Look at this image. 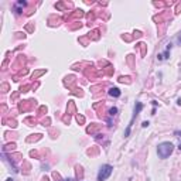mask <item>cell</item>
<instances>
[{
  "label": "cell",
  "mask_w": 181,
  "mask_h": 181,
  "mask_svg": "<svg viewBox=\"0 0 181 181\" xmlns=\"http://www.w3.org/2000/svg\"><path fill=\"white\" fill-rule=\"evenodd\" d=\"M174 152V144L171 142H161L159 146H157V156L161 159V160H166L168 159Z\"/></svg>",
  "instance_id": "obj_1"
},
{
  "label": "cell",
  "mask_w": 181,
  "mask_h": 181,
  "mask_svg": "<svg viewBox=\"0 0 181 181\" xmlns=\"http://www.w3.org/2000/svg\"><path fill=\"white\" fill-rule=\"evenodd\" d=\"M112 173H113V167H112L110 164H103V166H101V168H99V173H98V176H96V180L98 181L108 180Z\"/></svg>",
  "instance_id": "obj_2"
},
{
  "label": "cell",
  "mask_w": 181,
  "mask_h": 181,
  "mask_svg": "<svg viewBox=\"0 0 181 181\" xmlns=\"http://www.w3.org/2000/svg\"><path fill=\"white\" fill-rule=\"evenodd\" d=\"M143 109V103L142 102H136L135 103V110H133V116H132V120H130V123L127 125V127H126V130H125V137H129L130 136V132H132V126H133V122H135V119H136V116L140 113V110Z\"/></svg>",
  "instance_id": "obj_3"
},
{
  "label": "cell",
  "mask_w": 181,
  "mask_h": 181,
  "mask_svg": "<svg viewBox=\"0 0 181 181\" xmlns=\"http://www.w3.org/2000/svg\"><path fill=\"white\" fill-rule=\"evenodd\" d=\"M108 93H109V96H112V98H119V96L122 95V91L115 86V88H110V89L108 91Z\"/></svg>",
  "instance_id": "obj_4"
},
{
  "label": "cell",
  "mask_w": 181,
  "mask_h": 181,
  "mask_svg": "<svg viewBox=\"0 0 181 181\" xmlns=\"http://www.w3.org/2000/svg\"><path fill=\"white\" fill-rule=\"evenodd\" d=\"M116 113H118V108H116V106H113V108H110V109H109V116H110V118H112V116H115Z\"/></svg>",
  "instance_id": "obj_5"
},
{
  "label": "cell",
  "mask_w": 181,
  "mask_h": 181,
  "mask_svg": "<svg viewBox=\"0 0 181 181\" xmlns=\"http://www.w3.org/2000/svg\"><path fill=\"white\" fill-rule=\"evenodd\" d=\"M161 57H163V59H168V58H170V51H168V50H166V51L161 54Z\"/></svg>",
  "instance_id": "obj_6"
},
{
  "label": "cell",
  "mask_w": 181,
  "mask_h": 181,
  "mask_svg": "<svg viewBox=\"0 0 181 181\" xmlns=\"http://www.w3.org/2000/svg\"><path fill=\"white\" fill-rule=\"evenodd\" d=\"M177 44H178V45H181V31H180V34L177 35Z\"/></svg>",
  "instance_id": "obj_7"
},
{
  "label": "cell",
  "mask_w": 181,
  "mask_h": 181,
  "mask_svg": "<svg viewBox=\"0 0 181 181\" xmlns=\"http://www.w3.org/2000/svg\"><path fill=\"white\" fill-rule=\"evenodd\" d=\"M149 125H150V123H149V122H143V123H142V127H147V126H149Z\"/></svg>",
  "instance_id": "obj_8"
},
{
  "label": "cell",
  "mask_w": 181,
  "mask_h": 181,
  "mask_svg": "<svg viewBox=\"0 0 181 181\" xmlns=\"http://www.w3.org/2000/svg\"><path fill=\"white\" fill-rule=\"evenodd\" d=\"M174 136H177V137L181 136V132H180V130H176V132H174Z\"/></svg>",
  "instance_id": "obj_9"
},
{
  "label": "cell",
  "mask_w": 181,
  "mask_h": 181,
  "mask_svg": "<svg viewBox=\"0 0 181 181\" xmlns=\"http://www.w3.org/2000/svg\"><path fill=\"white\" fill-rule=\"evenodd\" d=\"M177 105H181V98L180 99H177Z\"/></svg>",
  "instance_id": "obj_10"
},
{
  "label": "cell",
  "mask_w": 181,
  "mask_h": 181,
  "mask_svg": "<svg viewBox=\"0 0 181 181\" xmlns=\"http://www.w3.org/2000/svg\"><path fill=\"white\" fill-rule=\"evenodd\" d=\"M7 181H14L13 178H7Z\"/></svg>",
  "instance_id": "obj_11"
},
{
  "label": "cell",
  "mask_w": 181,
  "mask_h": 181,
  "mask_svg": "<svg viewBox=\"0 0 181 181\" xmlns=\"http://www.w3.org/2000/svg\"><path fill=\"white\" fill-rule=\"evenodd\" d=\"M178 149H180V150H181V143H180V146H178Z\"/></svg>",
  "instance_id": "obj_12"
},
{
  "label": "cell",
  "mask_w": 181,
  "mask_h": 181,
  "mask_svg": "<svg viewBox=\"0 0 181 181\" xmlns=\"http://www.w3.org/2000/svg\"><path fill=\"white\" fill-rule=\"evenodd\" d=\"M64 181H72V180H64Z\"/></svg>",
  "instance_id": "obj_13"
}]
</instances>
